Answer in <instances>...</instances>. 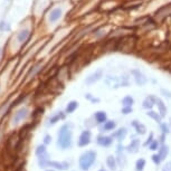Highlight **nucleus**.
<instances>
[{"label":"nucleus","instance_id":"obj_12","mask_svg":"<svg viewBox=\"0 0 171 171\" xmlns=\"http://www.w3.org/2000/svg\"><path fill=\"white\" fill-rule=\"evenodd\" d=\"M139 147H140V141L137 140V139H134V140L131 141V143L129 144V147H127V151L131 152V153H135V152H138Z\"/></svg>","mask_w":171,"mask_h":171},{"label":"nucleus","instance_id":"obj_11","mask_svg":"<svg viewBox=\"0 0 171 171\" xmlns=\"http://www.w3.org/2000/svg\"><path fill=\"white\" fill-rule=\"evenodd\" d=\"M155 103H157V99L154 96H148L147 99H144L143 107L144 109H152Z\"/></svg>","mask_w":171,"mask_h":171},{"label":"nucleus","instance_id":"obj_17","mask_svg":"<svg viewBox=\"0 0 171 171\" xmlns=\"http://www.w3.org/2000/svg\"><path fill=\"white\" fill-rule=\"evenodd\" d=\"M159 107V111H160V115L161 117H164L166 115V113H167V107L164 105V103L161 101L160 99H157V103H155Z\"/></svg>","mask_w":171,"mask_h":171},{"label":"nucleus","instance_id":"obj_26","mask_svg":"<svg viewBox=\"0 0 171 171\" xmlns=\"http://www.w3.org/2000/svg\"><path fill=\"white\" fill-rule=\"evenodd\" d=\"M152 160L154 161L155 164H159L161 162V159H160V157H159V154H154L153 157H152Z\"/></svg>","mask_w":171,"mask_h":171},{"label":"nucleus","instance_id":"obj_7","mask_svg":"<svg viewBox=\"0 0 171 171\" xmlns=\"http://www.w3.org/2000/svg\"><path fill=\"white\" fill-rule=\"evenodd\" d=\"M167 16H171V4L164 6L157 11V17L161 18V19L163 17H167Z\"/></svg>","mask_w":171,"mask_h":171},{"label":"nucleus","instance_id":"obj_33","mask_svg":"<svg viewBox=\"0 0 171 171\" xmlns=\"http://www.w3.org/2000/svg\"><path fill=\"white\" fill-rule=\"evenodd\" d=\"M51 138L49 137V135H46V137H45V144H47V143H49V142H51Z\"/></svg>","mask_w":171,"mask_h":171},{"label":"nucleus","instance_id":"obj_21","mask_svg":"<svg viewBox=\"0 0 171 171\" xmlns=\"http://www.w3.org/2000/svg\"><path fill=\"white\" fill-rule=\"evenodd\" d=\"M115 127V123L113 121H107L104 123V127H103V130L104 131H111Z\"/></svg>","mask_w":171,"mask_h":171},{"label":"nucleus","instance_id":"obj_24","mask_svg":"<svg viewBox=\"0 0 171 171\" xmlns=\"http://www.w3.org/2000/svg\"><path fill=\"white\" fill-rule=\"evenodd\" d=\"M63 117H64V114H63L62 112H59L58 114H56V115H54L53 117H51L49 122H51V124H55L57 121H59L61 119H63Z\"/></svg>","mask_w":171,"mask_h":171},{"label":"nucleus","instance_id":"obj_10","mask_svg":"<svg viewBox=\"0 0 171 171\" xmlns=\"http://www.w3.org/2000/svg\"><path fill=\"white\" fill-rule=\"evenodd\" d=\"M112 139H113L112 137H99L97 143H99V145H102V147H109L113 142Z\"/></svg>","mask_w":171,"mask_h":171},{"label":"nucleus","instance_id":"obj_4","mask_svg":"<svg viewBox=\"0 0 171 171\" xmlns=\"http://www.w3.org/2000/svg\"><path fill=\"white\" fill-rule=\"evenodd\" d=\"M131 73H132V75L134 76V79H135V82H137L138 85L142 86V85H144V84L148 82L147 77H145V76H144L143 74L140 72V71H138V69H134V71H132Z\"/></svg>","mask_w":171,"mask_h":171},{"label":"nucleus","instance_id":"obj_16","mask_svg":"<svg viewBox=\"0 0 171 171\" xmlns=\"http://www.w3.org/2000/svg\"><path fill=\"white\" fill-rule=\"evenodd\" d=\"M29 35H30V33H29L28 29H25V30L20 31L19 35H18V41H20V43L26 41L28 39V37H29Z\"/></svg>","mask_w":171,"mask_h":171},{"label":"nucleus","instance_id":"obj_25","mask_svg":"<svg viewBox=\"0 0 171 171\" xmlns=\"http://www.w3.org/2000/svg\"><path fill=\"white\" fill-rule=\"evenodd\" d=\"M144 166H145V160L144 159H139L137 161V171H142Z\"/></svg>","mask_w":171,"mask_h":171},{"label":"nucleus","instance_id":"obj_13","mask_svg":"<svg viewBox=\"0 0 171 171\" xmlns=\"http://www.w3.org/2000/svg\"><path fill=\"white\" fill-rule=\"evenodd\" d=\"M132 125L135 127V130H137V132L139 134H144L145 131H147V129H145V127H144L143 124L140 123V122H138V121H133V122H132Z\"/></svg>","mask_w":171,"mask_h":171},{"label":"nucleus","instance_id":"obj_35","mask_svg":"<svg viewBox=\"0 0 171 171\" xmlns=\"http://www.w3.org/2000/svg\"><path fill=\"white\" fill-rule=\"evenodd\" d=\"M99 171H105V170H104V169H101V170H99Z\"/></svg>","mask_w":171,"mask_h":171},{"label":"nucleus","instance_id":"obj_23","mask_svg":"<svg viewBox=\"0 0 171 171\" xmlns=\"http://www.w3.org/2000/svg\"><path fill=\"white\" fill-rule=\"evenodd\" d=\"M133 99L131 97V96H125L123 99H122V104H123L124 106H132V104H133Z\"/></svg>","mask_w":171,"mask_h":171},{"label":"nucleus","instance_id":"obj_2","mask_svg":"<svg viewBox=\"0 0 171 171\" xmlns=\"http://www.w3.org/2000/svg\"><path fill=\"white\" fill-rule=\"evenodd\" d=\"M96 153L94 151H86L79 158V167L82 170H89L95 162Z\"/></svg>","mask_w":171,"mask_h":171},{"label":"nucleus","instance_id":"obj_5","mask_svg":"<svg viewBox=\"0 0 171 171\" xmlns=\"http://www.w3.org/2000/svg\"><path fill=\"white\" fill-rule=\"evenodd\" d=\"M91 142V132L89 131H83L81 137L79 140V147H86L87 144H89Z\"/></svg>","mask_w":171,"mask_h":171},{"label":"nucleus","instance_id":"obj_36","mask_svg":"<svg viewBox=\"0 0 171 171\" xmlns=\"http://www.w3.org/2000/svg\"><path fill=\"white\" fill-rule=\"evenodd\" d=\"M48 171H54V170H48Z\"/></svg>","mask_w":171,"mask_h":171},{"label":"nucleus","instance_id":"obj_1","mask_svg":"<svg viewBox=\"0 0 171 171\" xmlns=\"http://www.w3.org/2000/svg\"><path fill=\"white\" fill-rule=\"evenodd\" d=\"M57 143H58L59 148H62V149H67L72 145V131L68 127V125H63L61 127Z\"/></svg>","mask_w":171,"mask_h":171},{"label":"nucleus","instance_id":"obj_32","mask_svg":"<svg viewBox=\"0 0 171 171\" xmlns=\"http://www.w3.org/2000/svg\"><path fill=\"white\" fill-rule=\"evenodd\" d=\"M161 92L163 93L164 96H168L169 99H171V93L170 92H166V89H161Z\"/></svg>","mask_w":171,"mask_h":171},{"label":"nucleus","instance_id":"obj_30","mask_svg":"<svg viewBox=\"0 0 171 171\" xmlns=\"http://www.w3.org/2000/svg\"><path fill=\"white\" fill-rule=\"evenodd\" d=\"M161 127H162V130H163V133H168V132H169V129H168L167 124H161Z\"/></svg>","mask_w":171,"mask_h":171},{"label":"nucleus","instance_id":"obj_31","mask_svg":"<svg viewBox=\"0 0 171 171\" xmlns=\"http://www.w3.org/2000/svg\"><path fill=\"white\" fill-rule=\"evenodd\" d=\"M163 171H171V163H170V162H169L167 166H164Z\"/></svg>","mask_w":171,"mask_h":171},{"label":"nucleus","instance_id":"obj_29","mask_svg":"<svg viewBox=\"0 0 171 171\" xmlns=\"http://www.w3.org/2000/svg\"><path fill=\"white\" fill-rule=\"evenodd\" d=\"M150 149L151 150H157L158 149V142L157 141H153V142H152V143L150 144Z\"/></svg>","mask_w":171,"mask_h":171},{"label":"nucleus","instance_id":"obj_6","mask_svg":"<svg viewBox=\"0 0 171 171\" xmlns=\"http://www.w3.org/2000/svg\"><path fill=\"white\" fill-rule=\"evenodd\" d=\"M103 75V72L99 69V71H97V72H95L94 74H92L91 76H89L87 79H86L85 83L86 84H89V85H92V84H94L95 82H97V81H99L101 79V77H102Z\"/></svg>","mask_w":171,"mask_h":171},{"label":"nucleus","instance_id":"obj_8","mask_svg":"<svg viewBox=\"0 0 171 171\" xmlns=\"http://www.w3.org/2000/svg\"><path fill=\"white\" fill-rule=\"evenodd\" d=\"M54 167L56 169H59V170H66L68 169V163L66 162H56V161H48L47 162V167Z\"/></svg>","mask_w":171,"mask_h":171},{"label":"nucleus","instance_id":"obj_19","mask_svg":"<svg viewBox=\"0 0 171 171\" xmlns=\"http://www.w3.org/2000/svg\"><path fill=\"white\" fill-rule=\"evenodd\" d=\"M106 163H107V167H109L111 170H115V169H117V162H115V159H114V157H112V155L107 157Z\"/></svg>","mask_w":171,"mask_h":171},{"label":"nucleus","instance_id":"obj_20","mask_svg":"<svg viewBox=\"0 0 171 171\" xmlns=\"http://www.w3.org/2000/svg\"><path fill=\"white\" fill-rule=\"evenodd\" d=\"M147 114H148V117H152V119H153V120H155V121H157L158 123H161V115H159V114H158V113L153 112V111H150V112H148Z\"/></svg>","mask_w":171,"mask_h":171},{"label":"nucleus","instance_id":"obj_22","mask_svg":"<svg viewBox=\"0 0 171 171\" xmlns=\"http://www.w3.org/2000/svg\"><path fill=\"white\" fill-rule=\"evenodd\" d=\"M167 154H168V147L163 145V147H162V148L160 149V151H159V157H160L161 161L166 159V157H167Z\"/></svg>","mask_w":171,"mask_h":171},{"label":"nucleus","instance_id":"obj_27","mask_svg":"<svg viewBox=\"0 0 171 171\" xmlns=\"http://www.w3.org/2000/svg\"><path fill=\"white\" fill-rule=\"evenodd\" d=\"M131 112H132V107L131 106H125L124 109H122V113H124V114H129Z\"/></svg>","mask_w":171,"mask_h":171},{"label":"nucleus","instance_id":"obj_15","mask_svg":"<svg viewBox=\"0 0 171 171\" xmlns=\"http://www.w3.org/2000/svg\"><path fill=\"white\" fill-rule=\"evenodd\" d=\"M125 135H127V130L125 129H120V130H117L115 133H113L112 138H117V140L121 141V140H123L124 138H125Z\"/></svg>","mask_w":171,"mask_h":171},{"label":"nucleus","instance_id":"obj_9","mask_svg":"<svg viewBox=\"0 0 171 171\" xmlns=\"http://www.w3.org/2000/svg\"><path fill=\"white\" fill-rule=\"evenodd\" d=\"M62 16V9H59V8H56L54 10L51 11V15H49V21L51 23H55V21H57L61 18Z\"/></svg>","mask_w":171,"mask_h":171},{"label":"nucleus","instance_id":"obj_3","mask_svg":"<svg viewBox=\"0 0 171 171\" xmlns=\"http://www.w3.org/2000/svg\"><path fill=\"white\" fill-rule=\"evenodd\" d=\"M27 115H28V110L23 107V109H20L19 111H17V112L15 113V117H14V119H12V123L14 124L19 123L21 120L26 119Z\"/></svg>","mask_w":171,"mask_h":171},{"label":"nucleus","instance_id":"obj_18","mask_svg":"<svg viewBox=\"0 0 171 171\" xmlns=\"http://www.w3.org/2000/svg\"><path fill=\"white\" fill-rule=\"evenodd\" d=\"M77 107H79V103L75 102V101H72V102L68 103V105L66 106V113H73Z\"/></svg>","mask_w":171,"mask_h":171},{"label":"nucleus","instance_id":"obj_14","mask_svg":"<svg viewBox=\"0 0 171 171\" xmlns=\"http://www.w3.org/2000/svg\"><path fill=\"white\" fill-rule=\"evenodd\" d=\"M94 117L97 123H105L106 122V114L105 112H96L94 114Z\"/></svg>","mask_w":171,"mask_h":171},{"label":"nucleus","instance_id":"obj_28","mask_svg":"<svg viewBox=\"0 0 171 171\" xmlns=\"http://www.w3.org/2000/svg\"><path fill=\"white\" fill-rule=\"evenodd\" d=\"M6 29H9V27L6 25V23L1 21V23H0V30H6Z\"/></svg>","mask_w":171,"mask_h":171},{"label":"nucleus","instance_id":"obj_34","mask_svg":"<svg viewBox=\"0 0 171 171\" xmlns=\"http://www.w3.org/2000/svg\"><path fill=\"white\" fill-rule=\"evenodd\" d=\"M0 57H1V49H0Z\"/></svg>","mask_w":171,"mask_h":171}]
</instances>
